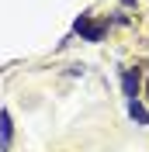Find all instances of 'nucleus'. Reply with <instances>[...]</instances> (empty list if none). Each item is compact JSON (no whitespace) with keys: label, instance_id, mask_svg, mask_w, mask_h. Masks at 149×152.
I'll list each match as a JSON object with an SVG mask.
<instances>
[{"label":"nucleus","instance_id":"nucleus-1","mask_svg":"<svg viewBox=\"0 0 149 152\" xmlns=\"http://www.w3.org/2000/svg\"><path fill=\"white\" fill-rule=\"evenodd\" d=\"M139 86H142V73H139V69H135V66L121 69V90H125L128 100H139Z\"/></svg>","mask_w":149,"mask_h":152},{"label":"nucleus","instance_id":"nucleus-4","mask_svg":"<svg viewBox=\"0 0 149 152\" xmlns=\"http://www.w3.org/2000/svg\"><path fill=\"white\" fill-rule=\"evenodd\" d=\"M128 114H132V121H139V124H149V111L139 104V100H128Z\"/></svg>","mask_w":149,"mask_h":152},{"label":"nucleus","instance_id":"nucleus-2","mask_svg":"<svg viewBox=\"0 0 149 152\" xmlns=\"http://www.w3.org/2000/svg\"><path fill=\"white\" fill-rule=\"evenodd\" d=\"M73 31H80L87 42H101V38H104V28H101V24H90V21H87V14H80V18H76Z\"/></svg>","mask_w":149,"mask_h":152},{"label":"nucleus","instance_id":"nucleus-3","mask_svg":"<svg viewBox=\"0 0 149 152\" xmlns=\"http://www.w3.org/2000/svg\"><path fill=\"white\" fill-rule=\"evenodd\" d=\"M0 149L7 152L10 149V114L0 111Z\"/></svg>","mask_w":149,"mask_h":152}]
</instances>
